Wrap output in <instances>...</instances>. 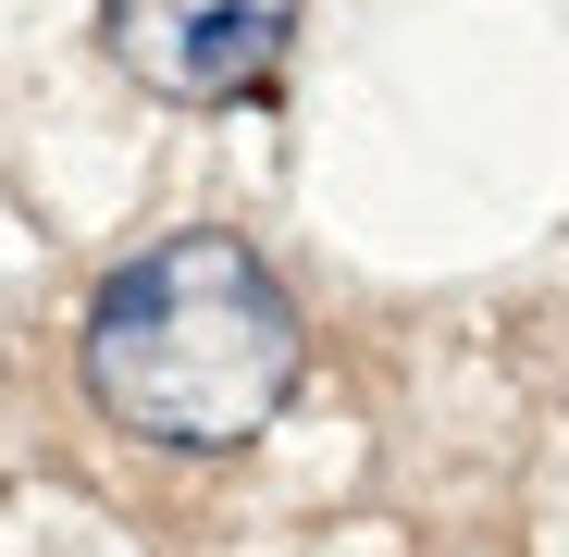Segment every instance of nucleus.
<instances>
[{"mask_svg": "<svg viewBox=\"0 0 569 557\" xmlns=\"http://www.w3.org/2000/svg\"><path fill=\"white\" fill-rule=\"evenodd\" d=\"M100 38L149 100L211 112V100L272 87L284 38H298V0H100Z\"/></svg>", "mask_w": 569, "mask_h": 557, "instance_id": "2", "label": "nucleus"}, {"mask_svg": "<svg viewBox=\"0 0 569 557\" xmlns=\"http://www.w3.org/2000/svg\"><path fill=\"white\" fill-rule=\"evenodd\" d=\"M74 371H87V397H100L112 434L223 458V446H248L284 397H298L310 322H298L284 272L248 236L186 223V236H161V248L100 272L87 335H74Z\"/></svg>", "mask_w": 569, "mask_h": 557, "instance_id": "1", "label": "nucleus"}]
</instances>
